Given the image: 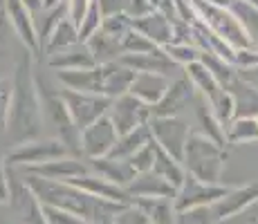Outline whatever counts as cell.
I'll use <instances>...</instances> for the list:
<instances>
[{"instance_id": "obj_1", "label": "cell", "mask_w": 258, "mask_h": 224, "mask_svg": "<svg viewBox=\"0 0 258 224\" xmlns=\"http://www.w3.org/2000/svg\"><path fill=\"white\" fill-rule=\"evenodd\" d=\"M32 54L25 49L23 56L18 58L16 72L12 81V101H9L7 121H5V132L7 141L12 146L25 141H34L41 134V103L36 94V74L32 67Z\"/></svg>"}, {"instance_id": "obj_2", "label": "cell", "mask_w": 258, "mask_h": 224, "mask_svg": "<svg viewBox=\"0 0 258 224\" xmlns=\"http://www.w3.org/2000/svg\"><path fill=\"white\" fill-rule=\"evenodd\" d=\"M227 166V153L211 139L202 137L196 130L188 132L184 153H182V168L186 175L200 179L205 184H222V173Z\"/></svg>"}, {"instance_id": "obj_3", "label": "cell", "mask_w": 258, "mask_h": 224, "mask_svg": "<svg viewBox=\"0 0 258 224\" xmlns=\"http://www.w3.org/2000/svg\"><path fill=\"white\" fill-rule=\"evenodd\" d=\"M25 184L32 188V193L36 195V200L45 206H54L61 208L66 213H72V215L81 217L83 222L92 220L94 206H97L99 197L86 195L83 191L70 186V184L63 182H49V179L36 177V175H25Z\"/></svg>"}, {"instance_id": "obj_4", "label": "cell", "mask_w": 258, "mask_h": 224, "mask_svg": "<svg viewBox=\"0 0 258 224\" xmlns=\"http://www.w3.org/2000/svg\"><path fill=\"white\" fill-rule=\"evenodd\" d=\"M36 94H38V103H41L43 123H47V126H52L54 130H56V134H58L56 139L66 143L68 151H70L74 157H81V153H79V130L74 128L61 94H58L56 90L47 88V86L43 88L38 74H36Z\"/></svg>"}, {"instance_id": "obj_5", "label": "cell", "mask_w": 258, "mask_h": 224, "mask_svg": "<svg viewBox=\"0 0 258 224\" xmlns=\"http://www.w3.org/2000/svg\"><path fill=\"white\" fill-rule=\"evenodd\" d=\"M188 3H191L198 21L205 25L211 34H216L218 38L229 43L234 49H254L247 34L242 32V27L238 25L234 14L227 7H216V5L207 3V0H188Z\"/></svg>"}, {"instance_id": "obj_6", "label": "cell", "mask_w": 258, "mask_h": 224, "mask_svg": "<svg viewBox=\"0 0 258 224\" xmlns=\"http://www.w3.org/2000/svg\"><path fill=\"white\" fill-rule=\"evenodd\" d=\"M72 153L68 151V146L63 141L54 139H34V141H25L14 146L12 151L7 153L5 164L12 168H18V171H25V168L32 166H41L45 162H54V159L61 157H70Z\"/></svg>"}, {"instance_id": "obj_7", "label": "cell", "mask_w": 258, "mask_h": 224, "mask_svg": "<svg viewBox=\"0 0 258 224\" xmlns=\"http://www.w3.org/2000/svg\"><path fill=\"white\" fill-rule=\"evenodd\" d=\"M58 94H61L63 103H66V108H68V114H70L74 128H77L79 132H81L83 128H88L90 123H94L97 119L106 117L108 108H110V99L97 97V94L72 92V90H66V88Z\"/></svg>"}, {"instance_id": "obj_8", "label": "cell", "mask_w": 258, "mask_h": 224, "mask_svg": "<svg viewBox=\"0 0 258 224\" xmlns=\"http://www.w3.org/2000/svg\"><path fill=\"white\" fill-rule=\"evenodd\" d=\"M148 130L151 139L168 153L173 159L182 164V153H184V143L188 137V123L182 117H151L148 121Z\"/></svg>"}, {"instance_id": "obj_9", "label": "cell", "mask_w": 258, "mask_h": 224, "mask_svg": "<svg viewBox=\"0 0 258 224\" xmlns=\"http://www.w3.org/2000/svg\"><path fill=\"white\" fill-rule=\"evenodd\" d=\"M108 119L112 121L117 134H128L137 130L140 126H146L151 121V108L135 99L133 94H121V97L112 99L110 108H108Z\"/></svg>"}, {"instance_id": "obj_10", "label": "cell", "mask_w": 258, "mask_h": 224, "mask_svg": "<svg viewBox=\"0 0 258 224\" xmlns=\"http://www.w3.org/2000/svg\"><path fill=\"white\" fill-rule=\"evenodd\" d=\"M229 188L231 186H225V184H205L191 175H184V182H182V186L175 193L173 206H175L177 213L191 211V208H198V206H211L213 202L225 197V193Z\"/></svg>"}, {"instance_id": "obj_11", "label": "cell", "mask_w": 258, "mask_h": 224, "mask_svg": "<svg viewBox=\"0 0 258 224\" xmlns=\"http://www.w3.org/2000/svg\"><path fill=\"white\" fill-rule=\"evenodd\" d=\"M117 130L112 121L106 117L97 119L88 128L79 132V153L83 159H101L110 153V148L117 143Z\"/></svg>"}, {"instance_id": "obj_12", "label": "cell", "mask_w": 258, "mask_h": 224, "mask_svg": "<svg viewBox=\"0 0 258 224\" xmlns=\"http://www.w3.org/2000/svg\"><path fill=\"white\" fill-rule=\"evenodd\" d=\"M256 202H258V182H249L245 186H231L225 193V197H220V200L213 202L209 206L213 222L222 224L236 215H242Z\"/></svg>"}, {"instance_id": "obj_13", "label": "cell", "mask_w": 258, "mask_h": 224, "mask_svg": "<svg viewBox=\"0 0 258 224\" xmlns=\"http://www.w3.org/2000/svg\"><path fill=\"white\" fill-rule=\"evenodd\" d=\"M3 9L9 21V27L16 32L18 41L25 45V49H27L32 56H41V52H38L36 27H34V14L25 7L21 0H5Z\"/></svg>"}, {"instance_id": "obj_14", "label": "cell", "mask_w": 258, "mask_h": 224, "mask_svg": "<svg viewBox=\"0 0 258 224\" xmlns=\"http://www.w3.org/2000/svg\"><path fill=\"white\" fill-rule=\"evenodd\" d=\"M191 101H196V90L186 77L171 79L164 97L151 108V117H180Z\"/></svg>"}, {"instance_id": "obj_15", "label": "cell", "mask_w": 258, "mask_h": 224, "mask_svg": "<svg viewBox=\"0 0 258 224\" xmlns=\"http://www.w3.org/2000/svg\"><path fill=\"white\" fill-rule=\"evenodd\" d=\"M97 72V94L106 99H117L121 94H128L135 72H131L126 65H121L119 61L106 63V65H94Z\"/></svg>"}, {"instance_id": "obj_16", "label": "cell", "mask_w": 258, "mask_h": 224, "mask_svg": "<svg viewBox=\"0 0 258 224\" xmlns=\"http://www.w3.org/2000/svg\"><path fill=\"white\" fill-rule=\"evenodd\" d=\"M25 175H36L43 179H49V182H70L74 177H81L88 175L90 168H88L86 159L81 157H61V159H54V162H45L41 166H32V168H25Z\"/></svg>"}, {"instance_id": "obj_17", "label": "cell", "mask_w": 258, "mask_h": 224, "mask_svg": "<svg viewBox=\"0 0 258 224\" xmlns=\"http://www.w3.org/2000/svg\"><path fill=\"white\" fill-rule=\"evenodd\" d=\"M119 63L135 74H160L166 79H173V74L180 69L175 63L168 61V56L162 49L155 54H121Z\"/></svg>"}, {"instance_id": "obj_18", "label": "cell", "mask_w": 258, "mask_h": 224, "mask_svg": "<svg viewBox=\"0 0 258 224\" xmlns=\"http://www.w3.org/2000/svg\"><path fill=\"white\" fill-rule=\"evenodd\" d=\"M63 184H70V186L83 191L86 195L99 197V200H108V202H117V204H131V197H128L126 188L115 186V184L106 182V179L97 177L94 173H88V175L81 177H74L70 182H63Z\"/></svg>"}, {"instance_id": "obj_19", "label": "cell", "mask_w": 258, "mask_h": 224, "mask_svg": "<svg viewBox=\"0 0 258 224\" xmlns=\"http://www.w3.org/2000/svg\"><path fill=\"white\" fill-rule=\"evenodd\" d=\"M234 101V119L240 117H258V90H254L247 81H242L238 74L222 86Z\"/></svg>"}, {"instance_id": "obj_20", "label": "cell", "mask_w": 258, "mask_h": 224, "mask_svg": "<svg viewBox=\"0 0 258 224\" xmlns=\"http://www.w3.org/2000/svg\"><path fill=\"white\" fill-rule=\"evenodd\" d=\"M126 193L131 200H135V197H166V200H175L177 191L168 182H164L160 175L148 171V173L135 175V179L126 186Z\"/></svg>"}, {"instance_id": "obj_21", "label": "cell", "mask_w": 258, "mask_h": 224, "mask_svg": "<svg viewBox=\"0 0 258 224\" xmlns=\"http://www.w3.org/2000/svg\"><path fill=\"white\" fill-rule=\"evenodd\" d=\"M171 79L160 77V74H135L128 94H133L135 99H140L142 103H146L148 108H153L168 90Z\"/></svg>"}, {"instance_id": "obj_22", "label": "cell", "mask_w": 258, "mask_h": 224, "mask_svg": "<svg viewBox=\"0 0 258 224\" xmlns=\"http://www.w3.org/2000/svg\"><path fill=\"white\" fill-rule=\"evenodd\" d=\"M86 164H88V168H90V173H94V175L101 177V179H106V182L115 184V186L126 188L128 184L135 179V171L128 166V162L101 157V159H86Z\"/></svg>"}, {"instance_id": "obj_23", "label": "cell", "mask_w": 258, "mask_h": 224, "mask_svg": "<svg viewBox=\"0 0 258 224\" xmlns=\"http://www.w3.org/2000/svg\"><path fill=\"white\" fill-rule=\"evenodd\" d=\"M97 63L90 56L88 47L83 43H77L70 49H63L58 54L47 56V67L56 69V72H74V69H92Z\"/></svg>"}, {"instance_id": "obj_24", "label": "cell", "mask_w": 258, "mask_h": 224, "mask_svg": "<svg viewBox=\"0 0 258 224\" xmlns=\"http://www.w3.org/2000/svg\"><path fill=\"white\" fill-rule=\"evenodd\" d=\"M131 204L140 208L148 224H175L177 220L173 200H166V197H135L131 200Z\"/></svg>"}, {"instance_id": "obj_25", "label": "cell", "mask_w": 258, "mask_h": 224, "mask_svg": "<svg viewBox=\"0 0 258 224\" xmlns=\"http://www.w3.org/2000/svg\"><path fill=\"white\" fill-rule=\"evenodd\" d=\"M131 29L140 32L142 36L153 41L157 47H164V45L171 43V23H168L160 12H153L144 18L131 21Z\"/></svg>"}, {"instance_id": "obj_26", "label": "cell", "mask_w": 258, "mask_h": 224, "mask_svg": "<svg viewBox=\"0 0 258 224\" xmlns=\"http://www.w3.org/2000/svg\"><path fill=\"white\" fill-rule=\"evenodd\" d=\"M196 119H198V134H202V137L211 139L213 143H218L220 148L227 146V137H225V128H222V123L216 119V114L211 112L209 103L205 101V99L200 97V94H196Z\"/></svg>"}, {"instance_id": "obj_27", "label": "cell", "mask_w": 258, "mask_h": 224, "mask_svg": "<svg viewBox=\"0 0 258 224\" xmlns=\"http://www.w3.org/2000/svg\"><path fill=\"white\" fill-rule=\"evenodd\" d=\"M184 77L188 79V83L193 86L196 94H200V97L205 99L207 103L216 101L218 94L222 92V86L216 81V79H213V74L205 65H202L200 61L188 63V65L184 67Z\"/></svg>"}, {"instance_id": "obj_28", "label": "cell", "mask_w": 258, "mask_h": 224, "mask_svg": "<svg viewBox=\"0 0 258 224\" xmlns=\"http://www.w3.org/2000/svg\"><path fill=\"white\" fill-rule=\"evenodd\" d=\"M90 52V56L94 58L97 65H106V63H115L121 58V47H119V38L108 36L106 32L97 29L86 43H83Z\"/></svg>"}, {"instance_id": "obj_29", "label": "cell", "mask_w": 258, "mask_h": 224, "mask_svg": "<svg viewBox=\"0 0 258 224\" xmlns=\"http://www.w3.org/2000/svg\"><path fill=\"white\" fill-rule=\"evenodd\" d=\"M148 141H151V130H148V123H146V126H140L137 130L117 137V143L110 148V153H108L106 157L108 159H119V162H126V159H131L142 146H146Z\"/></svg>"}, {"instance_id": "obj_30", "label": "cell", "mask_w": 258, "mask_h": 224, "mask_svg": "<svg viewBox=\"0 0 258 224\" xmlns=\"http://www.w3.org/2000/svg\"><path fill=\"white\" fill-rule=\"evenodd\" d=\"M155 175H160L164 182H168L173 188H180L182 182H184V168H182V164L177 162V159H173L168 153H164L160 146L155 143V159H153V168H151Z\"/></svg>"}, {"instance_id": "obj_31", "label": "cell", "mask_w": 258, "mask_h": 224, "mask_svg": "<svg viewBox=\"0 0 258 224\" xmlns=\"http://www.w3.org/2000/svg\"><path fill=\"white\" fill-rule=\"evenodd\" d=\"M68 16V7L66 3L58 5V7H52V9H41V12L34 16V27H36V38H38V52L43 54V47H45L49 34L54 32L58 23Z\"/></svg>"}, {"instance_id": "obj_32", "label": "cell", "mask_w": 258, "mask_h": 224, "mask_svg": "<svg viewBox=\"0 0 258 224\" xmlns=\"http://www.w3.org/2000/svg\"><path fill=\"white\" fill-rule=\"evenodd\" d=\"M79 43V34H77V27L68 21V16L63 18L61 23L54 27V32L49 34L45 47H43V54H47V56H52V54H58L63 52V49H70L74 45Z\"/></svg>"}, {"instance_id": "obj_33", "label": "cell", "mask_w": 258, "mask_h": 224, "mask_svg": "<svg viewBox=\"0 0 258 224\" xmlns=\"http://www.w3.org/2000/svg\"><path fill=\"white\" fill-rule=\"evenodd\" d=\"M229 12L234 14V18L242 27V32L247 34L251 47L258 52V9L251 7V5H247V3H242V0H231Z\"/></svg>"}, {"instance_id": "obj_34", "label": "cell", "mask_w": 258, "mask_h": 224, "mask_svg": "<svg viewBox=\"0 0 258 224\" xmlns=\"http://www.w3.org/2000/svg\"><path fill=\"white\" fill-rule=\"evenodd\" d=\"M225 137H227V143H254L258 141V123H256V117H240V119H234L229 126L225 128Z\"/></svg>"}, {"instance_id": "obj_35", "label": "cell", "mask_w": 258, "mask_h": 224, "mask_svg": "<svg viewBox=\"0 0 258 224\" xmlns=\"http://www.w3.org/2000/svg\"><path fill=\"white\" fill-rule=\"evenodd\" d=\"M119 47H121V54H155L162 49L153 41H148L146 36H142L140 32H135V29H128L123 34L121 41H119Z\"/></svg>"}, {"instance_id": "obj_36", "label": "cell", "mask_w": 258, "mask_h": 224, "mask_svg": "<svg viewBox=\"0 0 258 224\" xmlns=\"http://www.w3.org/2000/svg\"><path fill=\"white\" fill-rule=\"evenodd\" d=\"M162 52L168 56V61L175 63L177 67H186L188 63H196L200 58V49L188 43H168L162 47Z\"/></svg>"}, {"instance_id": "obj_37", "label": "cell", "mask_w": 258, "mask_h": 224, "mask_svg": "<svg viewBox=\"0 0 258 224\" xmlns=\"http://www.w3.org/2000/svg\"><path fill=\"white\" fill-rule=\"evenodd\" d=\"M198 61H200L202 65L209 69V72L213 74V79H216V81L220 83V86H225V83L236 74L234 65H229L227 61L218 58L216 54H211V52H200V58H198Z\"/></svg>"}, {"instance_id": "obj_38", "label": "cell", "mask_w": 258, "mask_h": 224, "mask_svg": "<svg viewBox=\"0 0 258 224\" xmlns=\"http://www.w3.org/2000/svg\"><path fill=\"white\" fill-rule=\"evenodd\" d=\"M101 12H99V7H97V3H90V7H88V12H86V16H83V21L81 25L77 27V34H79V43H86L88 38L92 36L94 32H97L99 27H101Z\"/></svg>"}, {"instance_id": "obj_39", "label": "cell", "mask_w": 258, "mask_h": 224, "mask_svg": "<svg viewBox=\"0 0 258 224\" xmlns=\"http://www.w3.org/2000/svg\"><path fill=\"white\" fill-rule=\"evenodd\" d=\"M153 159H155V141H148L146 146H142L140 151L135 153L131 159H126L128 166L135 171V175H140V173H148L153 168Z\"/></svg>"}, {"instance_id": "obj_40", "label": "cell", "mask_w": 258, "mask_h": 224, "mask_svg": "<svg viewBox=\"0 0 258 224\" xmlns=\"http://www.w3.org/2000/svg\"><path fill=\"white\" fill-rule=\"evenodd\" d=\"M157 3H160V0H126L123 16H128V21L144 18V16H148V14L157 12Z\"/></svg>"}, {"instance_id": "obj_41", "label": "cell", "mask_w": 258, "mask_h": 224, "mask_svg": "<svg viewBox=\"0 0 258 224\" xmlns=\"http://www.w3.org/2000/svg\"><path fill=\"white\" fill-rule=\"evenodd\" d=\"M175 224H216V222H213L209 206H198V208H191V211L177 213Z\"/></svg>"}, {"instance_id": "obj_42", "label": "cell", "mask_w": 258, "mask_h": 224, "mask_svg": "<svg viewBox=\"0 0 258 224\" xmlns=\"http://www.w3.org/2000/svg\"><path fill=\"white\" fill-rule=\"evenodd\" d=\"M101 32H106L108 36L112 38H119L121 41V36L131 29V21H128V16H123V14H119V16H110V18H103L101 21Z\"/></svg>"}, {"instance_id": "obj_43", "label": "cell", "mask_w": 258, "mask_h": 224, "mask_svg": "<svg viewBox=\"0 0 258 224\" xmlns=\"http://www.w3.org/2000/svg\"><path fill=\"white\" fill-rule=\"evenodd\" d=\"M41 211H43V220H45V224H83L81 217L61 211V208H54V206H45V204H41Z\"/></svg>"}, {"instance_id": "obj_44", "label": "cell", "mask_w": 258, "mask_h": 224, "mask_svg": "<svg viewBox=\"0 0 258 224\" xmlns=\"http://www.w3.org/2000/svg\"><path fill=\"white\" fill-rule=\"evenodd\" d=\"M110 224H148V220L142 215L140 208H135L133 204H126V206L112 217Z\"/></svg>"}, {"instance_id": "obj_45", "label": "cell", "mask_w": 258, "mask_h": 224, "mask_svg": "<svg viewBox=\"0 0 258 224\" xmlns=\"http://www.w3.org/2000/svg\"><path fill=\"white\" fill-rule=\"evenodd\" d=\"M92 0H66V7H68V21H70L74 27H79L86 16L88 7H90Z\"/></svg>"}, {"instance_id": "obj_46", "label": "cell", "mask_w": 258, "mask_h": 224, "mask_svg": "<svg viewBox=\"0 0 258 224\" xmlns=\"http://www.w3.org/2000/svg\"><path fill=\"white\" fill-rule=\"evenodd\" d=\"M258 65V52L256 49H236L234 67L236 69H251Z\"/></svg>"}, {"instance_id": "obj_47", "label": "cell", "mask_w": 258, "mask_h": 224, "mask_svg": "<svg viewBox=\"0 0 258 224\" xmlns=\"http://www.w3.org/2000/svg\"><path fill=\"white\" fill-rule=\"evenodd\" d=\"M9 101H12V83L7 79H0V128H5V121H7Z\"/></svg>"}, {"instance_id": "obj_48", "label": "cell", "mask_w": 258, "mask_h": 224, "mask_svg": "<svg viewBox=\"0 0 258 224\" xmlns=\"http://www.w3.org/2000/svg\"><path fill=\"white\" fill-rule=\"evenodd\" d=\"M101 12V18H110V16H119L123 14V7H126V0H94Z\"/></svg>"}, {"instance_id": "obj_49", "label": "cell", "mask_w": 258, "mask_h": 224, "mask_svg": "<svg viewBox=\"0 0 258 224\" xmlns=\"http://www.w3.org/2000/svg\"><path fill=\"white\" fill-rule=\"evenodd\" d=\"M9 202V179H7V164L0 157V204Z\"/></svg>"}, {"instance_id": "obj_50", "label": "cell", "mask_w": 258, "mask_h": 224, "mask_svg": "<svg viewBox=\"0 0 258 224\" xmlns=\"http://www.w3.org/2000/svg\"><path fill=\"white\" fill-rule=\"evenodd\" d=\"M236 74L242 79V81H247L254 90H258V65L251 67V69H236Z\"/></svg>"}, {"instance_id": "obj_51", "label": "cell", "mask_w": 258, "mask_h": 224, "mask_svg": "<svg viewBox=\"0 0 258 224\" xmlns=\"http://www.w3.org/2000/svg\"><path fill=\"white\" fill-rule=\"evenodd\" d=\"M7 36H9V21L5 16V9L0 7V45H5Z\"/></svg>"}, {"instance_id": "obj_52", "label": "cell", "mask_w": 258, "mask_h": 224, "mask_svg": "<svg viewBox=\"0 0 258 224\" xmlns=\"http://www.w3.org/2000/svg\"><path fill=\"white\" fill-rule=\"evenodd\" d=\"M21 3H23L32 14H38V12L43 9V5H45V0H21Z\"/></svg>"}, {"instance_id": "obj_53", "label": "cell", "mask_w": 258, "mask_h": 224, "mask_svg": "<svg viewBox=\"0 0 258 224\" xmlns=\"http://www.w3.org/2000/svg\"><path fill=\"white\" fill-rule=\"evenodd\" d=\"M66 0H45V5H43V9H52V7H58V5H63Z\"/></svg>"}, {"instance_id": "obj_54", "label": "cell", "mask_w": 258, "mask_h": 224, "mask_svg": "<svg viewBox=\"0 0 258 224\" xmlns=\"http://www.w3.org/2000/svg\"><path fill=\"white\" fill-rule=\"evenodd\" d=\"M242 3H247V5H251V7L258 9V0H242Z\"/></svg>"}, {"instance_id": "obj_55", "label": "cell", "mask_w": 258, "mask_h": 224, "mask_svg": "<svg viewBox=\"0 0 258 224\" xmlns=\"http://www.w3.org/2000/svg\"><path fill=\"white\" fill-rule=\"evenodd\" d=\"M3 3H5V0H0V7H3Z\"/></svg>"}, {"instance_id": "obj_56", "label": "cell", "mask_w": 258, "mask_h": 224, "mask_svg": "<svg viewBox=\"0 0 258 224\" xmlns=\"http://www.w3.org/2000/svg\"><path fill=\"white\" fill-rule=\"evenodd\" d=\"M83 224H94V222H83Z\"/></svg>"}, {"instance_id": "obj_57", "label": "cell", "mask_w": 258, "mask_h": 224, "mask_svg": "<svg viewBox=\"0 0 258 224\" xmlns=\"http://www.w3.org/2000/svg\"><path fill=\"white\" fill-rule=\"evenodd\" d=\"M256 123H258V117H256Z\"/></svg>"}]
</instances>
